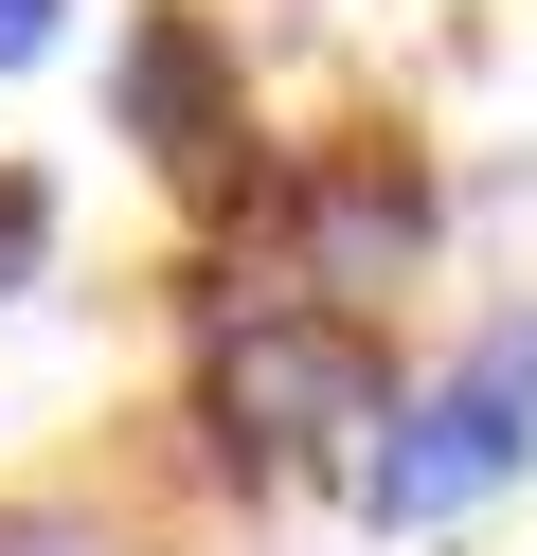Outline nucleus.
Returning a JSON list of instances; mask_svg holds the SVG:
<instances>
[{
  "mask_svg": "<svg viewBox=\"0 0 537 556\" xmlns=\"http://www.w3.org/2000/svg\"><path fill=\"white\" fill-rule=\"evenodd\" d=\"M54 233H72V198L36 180V162H0V305H36V288H54Z\"/></svg>",
  "mask_w": 537,
  "mask_h": 556,
  "instance_id": "obj_4",
  "label": "nucleus"
},
{
  "mask_svg": "<svg viewBox=\"0 0 537 556\" xmlns=\"http://www.w3.org/2000/svg\"><path fill=\"white\" fill-rule=\"evenodd\" d=\"M107 144L162 162L197 216L251 180L269 126H251V37L215 18V0H126V18H107Z\"/></svg>",
  "mask_w": 537,
  "mask_h": 556,
  "instance_id": "obj_2",
  "label": "nucleus"
},
{
  "mask_svg": "<svg viewBox=\"0 0 537 556\" xmlns=\"http://www.w3.org/2000/svg\"><path fill=\"white\" fill-rule=\"evenodd\" d=\"M520 467H537V395H501L484 359H430V377H394V413L358 431L341 503L376 520V539H448V520H484Z\"/></svg>",
  "mask_w": 537,
  "mask_h": 556,
  "instance_id": "obj_3",
  "label": "nucleus"
},
{
  "mask_svg": "<svg viewBox=\"0 0 537 556\" xmlns=\"http://www.w3.org/2000/svg\"><path fill=\"white\" fill-rule=\"evenodd\" d=\"M54 37H72V0H0V73H36Z\"/></svg>",
  "mask_w": 537,
  "mask_h": 556,
  "instance_id": "obj_6",
  "label": "nucleus"
},
{
  "mask_svg": "<svg viewBox=\"0 0 537 556\" xmlns=\"http://www.w3.org/2000/svg\"><path fill=\"white\" fill-rule=\"evenodd\" d=\"M448 359H484V377H501V395H537V305H484V324H465V341H448Z\"/></svg>",
  "mask_w": 537,
  "mask_h": 556,
  "instance_id": "obj_5",
  "label": "nucleus"
},
{
  "mask_svg": "<svg viewBox=\"0 0 537 556\" xmlns=\"http://www.w3.org/2000/svg\"><path fill=\"white\" fill-rule=\"evenodd\" d=\"M0 556H54V520H0Z\"/></svg>",
  "mask_w": 537,
  "mask_h": 556,
  "instance_id": "obj_7",
  "label": "nucleus"
},
{
  "mask_svg": "<svg viewBox=\"0 0 537 556\" xmlns=\"http://www.w3.org/2000/svg\"><path fill=\"white\" fill-rule=\"evenodd\" d=\"M394 413V341L358 305H305L286 269H179V431L215 484H341L358 431Z\"/></svg>",
  "mask_w": 537,
  "mask_h": 556,
  "instance_id": "obj_1",
  "label": "nucleus"
}]
</instances>
